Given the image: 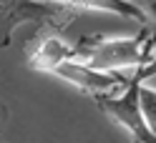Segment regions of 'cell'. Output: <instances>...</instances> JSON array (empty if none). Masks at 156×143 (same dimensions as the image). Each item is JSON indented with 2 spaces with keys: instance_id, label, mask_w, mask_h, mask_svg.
<instances>
[{
  "instance_id": "obj_4",
  "label": "cell",
  "mask_w": 156,
  "mask_h": 143,
  "mask_svg": "<svg viewBox=\"0 0 156 143\" xmlns=\"http://www.w3.org/2000/svg\"><path fill=\"white\" fill-rule=\"evenodd\" d=\"M53 75L68 80L71 85L81 88L83 93L93 95H113V93H121L129 88L131 78L121 75L119 70H98V68H91L88 63L78 60V58H71V60H63L58 68L53 70Z\"/></svg>"
},
{
  "instance_id": "obj_7",
  "label": "cell",
  "mask_w": 156,
  "mask_h": 143,
  "mask_svg": "<svg viewBox=\"0 0 156 143\" xmlns=\"http://www.w3.org/2000/svg\"><path fill=\"white\" fill-rule=\"evenodd\" d=\"M139 106H141V116L149 131L156 136V85L139 83Z\"/></svg>"
},
{
  "instance_id": "obj_9",
  "label": "cell",
  "mask_w": 156,
  "mask_h": 143,
  "mask_svg": "<svg viewBox=\"0 0 156 143\" xmlns=\"http://www.w3.org/2000/svg\"><path fill=\"white\" fill-rule=\"evenodd\" d=\"M144 13L149 18V25L156 28V0H144Z\"/></svg>"
},
{
  "instance_id": "obj_6",
  "label": "cell",
  "mask_w": 156,
  "mask_h": 143,
  "mask_svg": "<svg viewBox=\"0 0 156 143\" xmlns=\"http://www.w3.org/2000/svg\"><path fill=\"white\" fill-rule=\"evenodd\" d=\"M43 3H53V5H66V8H78V10H98V13H111L119 15L123 20H133L139 25H146L144 8L131 3V0H43Z\"/></svg>"
},
{
  "instance_id": "obj_3",
  "label": "cell",
  "mask_w": 156,
  "mask_h": 143,
  "mask_svg": "<svg viewBox=\"0 0 156 143\" xmlns=\"http://www.w3.org/2000/svg\"><path fill=\"white\" fill-rule=\"evenodd\" d=\"M96 106H98L111 121H116L119 126H123L131 133V138L136 143H156V136L149 131L146 121L141 116V106H139V83L131 80L129 88L113 95H98L93 98Z\"/></svg>"
},
{
  "instance_id": "obj_5",
  "label": "cell",
  "mask_w": 156,
  "mask_h": 143,
  "mask_svg": "<svg viewBox=\"0 0 156 143\" xmlns=\"http://www.w3.org/2000/svg\"><path fill=\"white\" fill-rule=\"evenodd\" d=\"M71 58H78L76 43H68L61 35H53V33L38 35L35 43L30 45V50H28V65L41 73H53L63 60H71Z\"/></svg>"
},
{
  "instance_id": "obj_8",
  "label": "cell",
  "mask_w": 156,
  "mask_h": 143,
  "mask_svg": "<svg viewBox=\"0 0 156 143\" xmlns=\"http://www.w3.org/2000/svg\"><path fill=\"white\" fill-rule=\"evenodd\" d=\"M151 78H156V53H154V58L146 63V65H141L139 70H136V75L131 80H136V83H146V80H151Z\"/></svg>"
},
{
  "instance_id": "obj_1",
  "label": "cell",
  "mask_w": 156,
  "mask_h": 143,
  "mask_svg": "<svg viewBox=\"0 0 156 143\" xmlns=\"http://www.w3.org/2000/svg\"><path fill=\"white\" fill-rule=\"evenodd\" d=\"M156 53V28L141 25L139 35L131 38H101V35H86L76 43L78 60L88 63L98 70H119L129 65H146Z\"/></svg>"
},
{
  "instance_id": "obj_10",
  "label": "cell",
  "mask_w": 156,
  "mask_h": 143,
  "mask_svg": "<svg viewBox=\"0 0 156 143\" xmlns=\"http://www.w3.org/2000/svg\"><path fill=\"white\" fill-rule=\"evenodd\" d=\"M3 116H5V111H3V106H0V123H3Z\"/></svg>"
},
{
  "instance_id": "obj_11",
  "label": "cell",
  "mask_w": 156,
  "mask_h": 143,
  "mask_svg": "<svg viewBox=\"0 0 156 143\" xmlns=\"http://www.w3.org/2000/svg\"><path fill=\"white\" fill-rule=\"evenodd\" d=\"M151 80H156V78H151Z\"/></svg>"
},
{
  "instance_id": "obj_2",
  "label": "cell",
  "mask_w": 156,
  "mask_h": 143,
  "mask_svg": "<svg viewBox=\"0 0 156 143\" xmlns=\"http://www.w3.org/2000/svg\"><path fill=\"white\" fill-rule=\"evenodd\" d=\"M71 15V8L43 0H0V50L13 43V33L18 25L35 20L48 25H66Z\"/></svg>"
}]
</instances>
